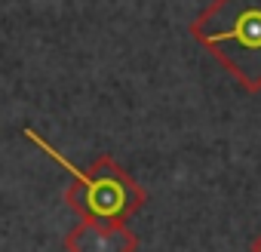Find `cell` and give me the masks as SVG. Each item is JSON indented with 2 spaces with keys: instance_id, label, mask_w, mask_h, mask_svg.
I'll return each instance as SVG.
<instances>
[{
  "instance_id": "1",
  "label": "cell",
  "mask_w": 261,
  "mask_h": 252,
  "mask_svg": "<svg viewBox=\"0 0 261 252\" xmlns=\"http://www.w3.org/2000/svg\"><path fill=\"white\" fill-rule=\"evenodd\" d=\"M191 37L240 89L261 92V0H212L191 22Z\"/></svg>"
},
{
  "instance_id": "2",
  "label": "cell",
  "mask_w": 261,
  "mask_h": 252,
  "mask_svg": "<svg viewBox=\"0 0 261 252\" xmlns=\"http://www.w3.org/2000/svg\"><path fill=\"white\" fill-rule=\"evenodd\" d=\"M25 142H31L34 148H40L46 157H53L62 169L71 172V185L65 191V203L71 212H77L80 218H105V221H129L133 215L142 212V206L148 203V191L129 175L111 154H98L89 169H77L62 151H56L46 139H40L37 130L22 126Z\"/></svg>"
},
{
  "instance_id": "3",
  "label": "cell",
  "mask_w": 261,
  "mask_h": 252,
  "mask_svg": "<svg viewBox=\"0 0 261 252\" xmlns=\"http://www.w3.org/2000/svg\"><path fill=\"white\" fill-rule=\"evenodd\" d=\"M139 237L126 221L105 218H80L65 234V249L71 252H139Z\"/></svg>"
},
{
  "instance_id": "4",
  "label": "cell",
  "mask_w": 261,
  "mask_h": 252,
  "mask_svg": "<svg viewBox=\"0 0 261 252\" xmlns=\"http://www.w3.org/2000/svg\"><path fill=\"white\" fill-rule=\"evenodd\" d=\"M249 249H252V252H261V234H258V237L252 240V246H249Z\"/></svg>"
}]
</instances>
